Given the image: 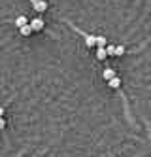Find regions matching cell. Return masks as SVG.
I'll use <instances>...</instances> for the list:
<instances>
[{"label": "cell", "instance_id": "4fadbf2b", "mask_svg": "<svg viewBox=\"0 0 151 157\" xmlns=\"http://www.w3.org/2000/svg\"><path fill=\"white\" fill-rule=\"evenodd\" d=\"M0 117H4V106L0 104Z\"/></svg>", "mask_w": 151, "mask_h": 157}, {"label": "cell", "instance_id": "6da1fadb", "mask_svg": "<svg viewBox=\"0 0 151 157\" xmlns=\"http://www.w3.org/2000/svg\"><path fill=\"white\" fill-rule=\"evenodd\" d=\"M66 23L70 25V27H72V29L77 32V34H81V36H83V40H85V46H87V48H95V46H96V36H95V34H89V32L81 30L79 27H76L74 23H70V21H66Z\"/></svg>", "mask_w": 151, "mask_h": 157}, {"label": "cell", "instance_id": "9c48e42d", "mask_svg": "<svg viewBox=\"0 0 151 157\" xmlns=\"http://www.w3.org/2000/svg\"><path fill=\"white\" fill-rule=\"evenodd\" d=\"M96 48H108V38L106 36H96Z\"/></svg>", "mask_w": 151, "mask_h": 157}, {"label": "cell", "instance_id": "5b68a950", "mask_svg": "<svg viewBox=\"0 0 151 157\" xmlns=\"http://www.w3.org/2000/svg\"><path fill=\"white\" fill-rule=\"evenodd\" d=\"M115 76H117V72H115L113 68H110V66H108V68H104V72H102V78H104V80H106V82L113 80Z\"/></svg>", "mask_w": 151, "mask_h": 157}, {"label": "cell", "instance_id": "7c38bea8", "mask_svg": "<svg viewBox=\"0 0 151 157\" xmlns=\"http://www.w3.org/2000/svg\"><path fill=\"white\" fill-rule=\"evenodd\" d=\"M4 129H6V119H4V117H0V132H2Z\"/></svg>", "mask_w": 151, "mask_h": 157}, {"label": "cell", "instance_id": "52a82bcc", "mask_svg": "<svg viewBox=\"0 0 151 157\" xmlns=\"http://www.w3.org/2000/svg\"><path fill=\"white\" fill-rule=\"evenodd\" d=\"M96 59H98V61H106V59H108L106 48H96Z\"/></svg>", "mask_w": 151, "mask_h": 157}, {"label": "cell", "instance_id": "3957f363", "mask_svg": "<svg viewBox=\"0 0 151 157\" xmlns=\"http://www.w3.org/2000/svg\"><path fill=\"white\" fill-rule=\"evenodd\" d=\"M47 8H49L47 0H40V2L32 4V12H36V13H43V12H47Z\"/></svg>", "mask_w": 151, "mask_h": 157}, {"label": "cell", "instance_id": "30bf717a", "mask_svg": "<svg viewBox=\"0 0 151 157\" xmlns=\"http://www.w3.org/2000/svg\"><path fill=\"white\" fill-rule=\"evenodd\" d=\"M115 49H117V46H113V44H108V48H106L108 57H115Z\"/></svg>", "mask_w": 151, "mask_h": 157}, {"label": "cell", "instance_id": "8fae6325", "mask_svg": "<svg viewBox=\"0 0 151 157\" xmlns=\"http://www.w3.org/2000/svg\"><path fill=\"white\" fill-rule=\"evenodd\" d=\"M126 53L125 46H117V49H115V57H123V55Z\"/></svg>", "mask_w": 151, "mask_h": 157}, {"label": "cell", "instance_id": "ba28073f", "mask_svg": "<svg viewBox=\"0 0 151 157\" xmlns=\"http://www.w3.org/2000/svg\"><path fill=\"white\" fill-rule=\"evenodd\" d=\"M108 87H111V89H119V87H121V78L115 76L113 80H110V82H108Z\"/></svg>", "mask_w": 151, "mask_h": 157}, {"label": "cell", "instance_id": "5bb4252c", "mask_svg": "<svg viewBox=\"0 0 151 157\" xmlns=\"http://www.w3.org/2000/svg\"><path fill=\"white\" fill-rule=\"evenodd\" d=\"M28 2H30V6H32V4H36V2H40V0H28Z\"/></svg>", "mask_w": 151, "mask_h": 157}, {"label": "cell", "instance_id": "7a4b0ae2", "mask_svg": "<svg viewBox=\"0 0 151 157\" xmlns=\"http://www.w3.org/2000/svg\"><path fill=\"white\" fill-rule=\"evenodd\" d=\"M30 27H32V30L34 32H42L43 29H45V21H43V17H34V19H30Z\"/></svg>", "mask_w": 151, "mask_h": 157}, {"label": "cell", "instance_id": "8992f818", "mask_svg": "<svg viewBox=\"0 0 151 157\" xmlns=\"http://www.w3.org/2000/svg\"><path fill=\"white\" fill-rule=\"evenodd\" d=\"M32 32H34V30H32V27H30V23H28V25H25V27H21V29H19V34H21V36H25V38H28V36L32 34Z\"/></svg>", "mask_w": 151, "mask_h": 157}, {"label": "cell", "instance_id": "277c9868", "mask_svg": "<svg viewBox=\"0 0 151 157\" xmlns=\"http://www.w3.org/2000/svg\"><path fill=\"white\" fill-rule=\"evenodd\" d=\"M30 21H28V17L27 15H19V17H15V21H13V25L17 27V29H21V27H25V25H28Z\"/></svg>", "mask_w": 151, "mask_h": 157}]
</instances>
